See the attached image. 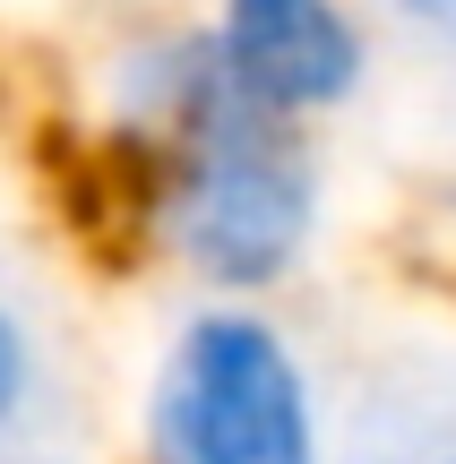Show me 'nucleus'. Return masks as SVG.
<instances>
[{"label": "nucleus", "mask_w": 456, "mask_h": 464, "mask_svg": "<svg viewBox=\"0 0 456 464\" xmlns=\"http://www.w3.org/2000/svg\"><path fill=\"white\" fill-rule=\"evenodd\" d=\"M130 464H344L310 335L276 301H181L138 370Z\"/></svg>", "instance_id": "f03ea898"}, {"label": "nucleus", "mask_w": 456, "mask_h": 464, "mask_svg": "<svg viewBox=\"0 0 456 464\" xmlns=\"http://www.w3.org/2000/svg\"><path fill=\"white\" fill-rule=\"evenodd\" d=\"M224 69L267 112L327 130L379 78V17L371 0H199Z\"/></svg>", "instance_id": "7ed1b4c3"}, {"label": "nucleus", "mask_w": 456, "mask_h": 464, "mask_svg": "<svg viewBox=\"0 0 456 464\" xmlns=\"http://www.w3.org/2000/svg\"><path fill=\"white\" fill-rule=\"evenodd\" d=\"M52 404V335H44V310L0 276V456H17L34 439Z\"/></svg>", "instance_id": "20e7f679"}, {"label": "nucleus", "mask_w": 456, "mask_h": 464, "mask_svg": "<svg viewBox=\"0 0 456 464\" xmlns=\"http://www.w3.org/2000/svg\"><path fill=\"white\" fill-rule=\"evenodd\" d=\"M379 464H456V421H448V430H422V439H405V448H388Z\"/></svg>", "instance_id": "423d86ee"}, {"label": "nucleus", "mask_w": 456, "mask_h": 464, "mask_svg": "<svg viewBox=\"0 0 456 464\" xmlns=\"http://www.w3.org/2000/svg\"><path fill=\"white\" fill-rule=\"evenodd\" d=\"M103 216L181 301H285L336 224L319 130L267 112L224 69L207 17H138L86 86Z\"/></svg>", "instance_id": "f257e3e1"}, {"label": "nucleus", "mask_w": 456, "mask_h": 464, "mask_svg": "<svg viewBox=\"0 0 456 464\" xmlns=\"http://www.w3.org/2000/svg\"><path fill=\"white\" fill-rule=\"evenodd\" d=\"M371 17L388 34H405L413 52H431V61L456 69V0H371Z\"/></svg>", "instance_id": "39448f33"}]
</instances>
